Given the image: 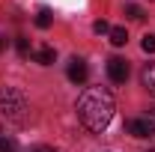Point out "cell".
I'll list each match as a JSON object with an SVG mask.
<instances>
[{
  "mask_svg": "<svg viewBox=\"0 0 155 152\" xmlns=\"http://www.w3.org/2000/svg\"><path fill=\"white\" fill-rule=\"evenodd\" d=\"M114 95L110 90H104V87H87L81 98H78V116H81V122H84V128L93 134H101L107 125H110V119H114Z\"/></svg>",
  "mask_w": 155,
  "mask_h": 152,
  "instance_id": "6da1fadb",
  "label": "cell"
},
{
  "mask_svg": "<svg viewBox=\"0 0 155 152\" xmlns=\"http://www.w3.org/2000/svg\"><path fill=\"white\" fill-rule=\"evenodd\" d=\"M30 111V101H27V95L15 90V87H0V114H6L9 119H24Z\"/></svg>",
  "mask_w": 155,
  "mask_h": 152,
  "instance_id": "7a4b0ae2",
  "label": "cell"
},
{
  "mask_svg": "<svg viewBox=\"0 0 155 152\" xmlns=\"http://www.w3.org/2000/svg\"><path fill=\"white\" fill-rule=\"evenodd\" d=\"M107 78H110L114 84H125V81H128V63L122 57H110L107 60Z\"/></svg>",
  "mask_w": 155,
  "mask_h": 152,
  "instance_id": "3957f363",
  "label": "cell"
},
{
  "mask_svg": "<svg viewBox=\"0 0 155 152\" xmlns=\"http://www.w3.org/2000/svg\"><path fill=\"white\" fill-rule=\"evenodd\" d=\"M66 75H69V81H72V84H84V81L90 78V69H87V63H84L81 57H72V60H69Z\"/></svg>",
  "mask_w": 155,
  "mask_h": 152,
  "instance_id": "277c9868",
  "label": "cell"
},
{
  "mask_svg": "<svg viewBox=\"0 0 155 152\" xmlns=\"http://www.w3.org/2000/svg\"><path fill=\"white\" fill-rule=\"evenodd\" d=\"M140 84L146 87V93H149V95H155V60L143 66V72H140Z\"/></svg>",
  "mask_w": 155,
  "mask_h": 152,
  "instance_id": "5b68a950",
  "label": "cell"
},
{
  "mask_svg": "<svg viewBox=\"0 0 155 152\" xmlns=\"http://www.w3.org/2000/svg\"><path fill=\"white\" fill-rule=\"evenodd\" d=\"M125 131L134 134V137H152V134H149V125H146V119H128V122H125Z\"/></svg>",
  "mask_w": 155,
  "mask_h": 152,
  "instance_id": "8992f818",
  "label": "cell"
},
{
  "mask_svg": "<svg viewBox=\"0 0 155 152\" xmlns=\"http://www.w3.org/2000/svg\"><path fill=\"white\" fill-rule=\"evenodd\" d=\"M54 57H57V54H54V48H48V45H42L36 54H33V60H36L39 66H51V63H54Z\"/></svg>",
  "mask_w": 155,
  "mask_h": 152,
  "instance_id": "52a82bcc",
  "label": "cell"
},
{
  "mask_svg": "<svg viewBox=\"0 0 155 152\" xmlns=\"http://www.w3.org/2000/svg\"><path fill=\"white\" fill-rule=\"evenodd\" d=\"M110 42H114L116 48H122V45L128 42V33H125V27H110Z\"/></svg>",
  "mask_w": 155,
  "mask_h": 152,
  "instance_id": "ba28073f",
  "label": "cell"
},
{
  "mask_svg": "<svg viewBox=\"0 0 155 152\" xmlns=\"http://www.w3.org/2000/svg\"><path fill=\"white\" fill-rule=\"evenodd\" d=\"M51 21H54V15H51V9H39V15H36V27H42V30H48V27H51Z\"/></svg>",
  "mask_w": 155,
  "mask_h": 152,
  "instance_id": "9c48e42d",
  "label": "cell"
},
{
  "mask_svg": "<svg viewBox=\"0 0 155 152\" xmlns=\"http://www.w3.org/2000/svg\"><path fill=\"white\" fill-rule=\"evenodd\" d=\"M0 152H18V143H15L12 137L3 134V137H0Z\"/></svg>",
  "mask_w": 155,
  "mask_h": 152,
  "instance_id": "30bf717a",
  "label": "cell"
},
{
  "mask_svg": "<svg viewBox=\"0 0 155 152\" xmlns=\"http://www.w3.org/2000/svg\"><path fill=\"white\" fill-rule=\"evenodd\" d=\"M125 18H131V21L143 18V12H140V6H137V3H125Z\"/></svg>",
  "mask_w": 155,
  "mask_h": 152,
  "instance_id": "8fae6325",
  "label": "cell"
},
{
  "mask_svg": "<svg viewBox=\"0 0 155 152\" xmlns=\"http://www.w3.org/2000/svg\"><path fill=\"white\" fill-rule=\"evenodd\" d=\"M143 119H146V125H149V134H152V137H155V107H149Z\"/></svg>",
  "mask_w": 155,
  "mask_h": 152,
  "instance_id": "7c38bea8",
  "label": "cell"
},
{
  "mask_svg": "<svg viewBox=\"0 0 155 152\" xmlns=\"http://www.w3.org/2000/svg\"><path fill=\"white\" fill-rule=\"evenodd\" d=\"M143 51H146V54H152V51H155V36H152V33L143 36Z\"/></svg>",
  "mask_w": 155,
  "mask_h": 152,
  "instance_id": "4fadbf2b",
  "label": "cell"
},
{
  "mask_svg": "<svg viewBox=\"0 0 155 152\" xmlns=\"http://www.w3.org/2000/svg\"><path fill=\"white\" fill-rule=\"evenodd\" d=\"M93 30H96V33H110V27H107L104 21H96V24H93Z\"/></svg>",
  "mask_w": 155,
  "mask_h": 152,
  "instance_id": "5bb4252c",
  "label": "cell"
},
{
  "mask_svg": "<svg viewBox=\"0 0 155 152\" xmlns=\"http://www.w3.org/2000/svg\"><path fill=\"white\" fill-rule=\"evenodd\" d=\"M18 54H21V57H27V54H30V48H27V39H18Z\"/></svg>",
  "mask_w": 155,
  "mask_h": 152,
  "instance_id": "9a60e30c",
  "label": "cell"
},
{
  "mask_svg": "<svg viewBox=\"0 0 155 152\" xmlns=\"http://www.w3.org/2000/svg\"><path fill=\"white\" fill-rule=\"evenodd\" d=\"M30 152H60V149H54V146H33Z\"/></svg>",
  "mask_w": 155,
  "mask_h": 152,
  "instance_id": "2e32d148",
  "label": "cell"
},
{
  "mask_svg": "<svg viewBox=\"0 0 155 152\" xmlns=\"http://www.w3.org/2000/svg\"><path fill=\"white\" fill-rule=\"evenodd\" d=\"M0 51H3V39H0Z\"/></svg>",
  "mask_w": 155,
  "mask_h": 152,
  "instance_id": "e0dca14e",
  "label": "cell"
},
{
  "mask_svg": "<svg viewBox=\"0 0 155 152\" xmlns=\"http://www.w3.org/2000/svg\"><path fill=\"white\" fill-rule=\"evenodd\" d=\"M0 137H3V128H0Z\"/></svg>",
  "mask_w": 155,
  "mask_h": 152,
  "instance_id": "ac0fdd59",
  "label": "cell"
},
{
  "mask_svg": "<svg viewBox=\"0 0 155 152\" xmlns=\"http://www.w3.org/2000/svg\"><path fill=\"white\" fill-rule=\"evenodd\" d=\"M149 152H155V149H149Z\"/></svg>",
  "mask_w": 155,
  "mask_h": 152,
  "instance_id": "d6986e66",
  "label": "cell"
}]
</instances>
